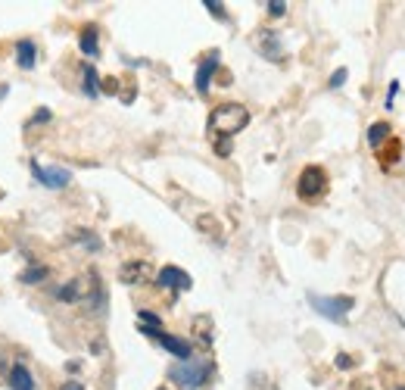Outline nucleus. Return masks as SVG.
I'll use <instances>...</instances> for the list:
<instances>
[{"label":"nucleus","mask_w":405,"mask_h":390,"mask_svg":"<svg viewBox=\"0 0 405 390\" xmlns=\"http://www.w3.org/2000/svg\"><path fill=\"white\" fill-rule=\"evenodd\" d=\"M246 125H249V109L240 104H222L209 113L206 131H209V138L215 140L218 156H231V138L240 135Z\"/></svg>","instance_id":"f257e3e1"},{"label":"nucleus","mask_w":405,"mask_h":390,"mask_svg":"<svg viewBox=\"0 0 405 390\" xmlns=\"http://www.w3.org/2000/svg\"><path fill=\"white\" fill-rule=\"evenodd\" d=\"M212 374H215V365H212V359H206V356H190L187 362H175L169 369V378L181 390L206 387L209 381H212Z\"/></svg>","instance_id":"f03ea898"},{"label":"nucleus","mask_w":405,"mask_h":390,"mask_svg":"<svg viewBox=\"0 0 405 390\" xmlns=\"http://www.w3.org/2000/svg\"><path fill=\"white\" fill-rule=\"evenodd\" d=\"M296 194H300V200H321L327 194V172L321 166H306L300 172V182H296Z\"/></svg>","instance_id":"7ed1b4c3"},{"label":"nucleus","mask_w":405,"mask_h":390,"mask_svg":"<svg viewBox=\"0 0 405 390\" xmlns=\"http://www.w3.org/2000/svg\"><path fill=\"white\" fill-rule=\"evenodd\" d=\"M309 303H312V309L321 312L331 322H343L349 316V309L355 306L353 296H318V294H309Z\"/></svg>","instance_id":"20e7f679"},{"label":"nucleus","mask_w":405,"mask_h":390,"mask_svg":"<svg viewBox=\"0 0 405 390\" xmlns=\"http://www.w3.org/2000/svg\"><path fill=\"white\" fill-rule=\"evenodd\" d=\"M140 331L147 334V338H156L159 340V347L166 350V353H171L178 359V362H187V359L193 356V347H190V340H184V338H175V334H166L162 328H140Z\"/></svg>","instance_id":"39448f33"},{"label":"nucleus","mask_w":405,"mask_h":390,"mask_svg":"<svg viewBox=\"0 0 405 390\" xmlns=\"http://www.w3.org/2000/svg\"><path fill=\"white\" fill-rule=\"evenodd\" d=\"M31 175H35L38 184L50 187V191H62L72 182V172L62 169V166H38V160H31Z\"/></svg>","instance_id":"423d86ee"},{"label":"nucleus","mask_w":405,"mask_h":390,"mask_svg":"<svg viewBox=\"0 0 405 390\" xmlns=\"http://www.w3.org/2000/svg\"><path fill=\"white\" fill-rule=\"evenodd\" d=\"M156 284L178 294V291H190L193 278L187 275L184 269H178V265H166V269H159V275H156Z\"/></svg>","instance_id":"0eeeda50"},{"label":"nucleus","mask_w":405,"mask_h":390,"mask_svg":"<svg viewBox=\"0 0 405 390\" xmlns=\"http://www.w3.org/2000/svg\"><path fill=\"white\" fill-rule=\"evenodd\" d=\"M218 50H212L206 60L200 62V69H197V78H193V84H197V94H209V84H212V75L218 72Z\"/></svg>","instance_id":"6e6552de"},{"label":"nucleus","mask_w":405,"mask_h":390,"mask_svg":"<svg viewBox=\"0 0 405 390\" xmlns=\"http://www.w3.org/2000/svg\"><path fill=\"white\" fill-rule=\"evenodd\" d=\"M6 384H10V390H35V374L28 372L25 362H13L6 372Z\"/></svg>","instance_id":"1a4fd4ad"},{"label":"nucleus","mask_w":405,"mask_h":390,"mask_svg":"<svg viewBox=\"0 0 405 390\" xmlns=\"http://www.w3.org/2000/svg\"><path fill=\"white\" fill-rule=\"evenodd\" d=\"M16 66L31 72V69L38 66V44L31 41V38H22V41H16Z\"/></svg>","instance_id":"9d476101"},{"label":"nucleus","mask_w":405,"mask_h":390,"mask_svg":"<svg viewBox=\"0 0 405 390\" xmlns=\"http://www.w3.org/2000/svg\"><path fill=\"white\" fill-rule=\"evenodd\" d=\"M53 296L62 303H78V300H88V291H84V278H72L69 284H62L53 291Z\"/></svg>","instance_id":"9b49d317"},{"label":"nucleus","mask_w":405,"mask_h":390,"mask_svg":"<svg viewBox=\"0 0 405 390\" xmlns=\"http://www.w3.org/2000/svg\"><path fill=\"white\" fill-rule=\"evenodd\" d=\"M147 275H150V265H147L144 260L140 262H125L119 278L125 281V284H140V281H147Z\"/></svg>","instance_id":"f8f14e48"},{"label":"nucleus","mask_w":405,"mask_h":390,"mask_svg":"<svg viewBox=\"0 0 405 390\" xmlns=\"http://www.w3.org/2000/svg\"><path fill=\"white\" fill-rule=\"evenodd\" d=\"M259 47H262V57L265 60H284V50H280V35L278 31H262V41H259Z\"/></svg>","instance_id":"ddd939ff"},{"label":"nucleus","mask_w":405,"mask_h":390,"mask_svg":"<svg viewBox=\"0 0 405 390\" xmlns=\"http://www.w3.org/2000/svg\"><path fill=\"white\" fill-rule=\"evenodd\" d=\"M78 47H81L84 57H97L100 53V35H97V26H88L78 38Z\"/></svg>","instance_id":"4468645a"},{"label":"nucleus","mask_w":405,"mask_h":390,"mask_svg":"<svg viewBox=\"0 0 405 390\" xmlns=\"http://www.w3.org/2000/svg\"><path fill=\"white\" fill-rule=\"evenodd\" d=\"M393 138V128H389V122H374L368 128V144L374 147V150H380V144L384 140Z\"/></svg>","instance_id":"2eb2a0df"},{"label":"nucleus","mask_w":405,"mask_h":390,"mask_svg":"<svg viewBox=\"0 0 405 390\" xmlns=\"http://www.w3.org/2000/svg\"><path fill=\"white\" fill-rule=\"evenodd\" d=\"M81 91L88 94V97H100V78H97V69L93 66H84V84H81Z\"/></svg>","instance_id":"dca6fc26"},{"label":"nucleus","mask_w":405,"mask_h":390,"mask_svg":"<svg viewBox=\"0 0 405 390\" xmlns=\"http://www.w3.org/2000/svg\"><path fill=\"white\" fill-rule=\"evenodd\" d=\"M399 153H402V144L396 138H389V147H387V150H380V166L389 169L393 162H399Z\"/></svg>","instance_id":"f3484780"},{"label":"nucleus","mask_w":405,"mask_h":390,"mask_svg":"<svg viewBox=\"0 0 405 390\" xmlns=\"http://www.w3.org/2000/svg\"><path fill=\"white\" fill-rule=\"evenodd\" d=\"M72 240H78V244H81V247H88L91 253H97V250L103 247V244H100V238H97V234H93V231H84V228L72 231Z\"/></svg>","instance_id":"a211bd4d"},{"label":"nucleus","mask_w":405,"mask_h":390,"mask_svg":"<svg viewBox=\"0 0 405 390\" xmlns=\"http://www.w3.org/2000/svg\"><path fill=\"white\" fill-rule=\"evenodd\" d=\"M41 278H47V269H41V265H31V269L22 272V281H25V284H38Z\"/></svg>","instance_id":"6ab92c4d"},{"label":"nucleus","mask_w":405,"mask_h":390,"mask_svg":"<svg viewBox=\"0 0 405 390\" xmlns=\"http://www.w3.org/2000/svg\"><path fill=\"white\" fill-rule=\"evenodd\" d=\"M202 6H206V10L212 13L215 19H228V13H224V6L218 4V0H206V4H202Z\"/></svg>","instance_id":"aec40b11"},{"label":"nucleus","mask_w":405,"mask_h":390,"mask_svg":"<svg viewBox=\"0 0 405 390\" xmlns=\"http://www.w3.org/2000/svg\"><path fill=\"white\" fill-rule=\"evenodd\" d=\"M346 75H349V72H346V69H337V72H333V75H331V82H327V84H331V88H333V91H337V88H343V82H346Z\"/></svg>","instance_id":"412c9836"},{"label":"nucleus","mask_w":405,"mask_h":390,"mask_svg":"<svg viewBox=\"0 0 405 390\" xmlns=\"http://www.w3.org/2000/svg\"><path fill=\"white\" fill-rule=\"evenodd\" d=\"M268 13H271V16H284V13H287V4H284V0H271V4H268Z\"/></svg>","instance_id":"4be33fe9"},{"label":"nucleus","mask_w":405,"mask_h":390,"mask_svg":"<svg viewBox=\"0 0 405 390\" xmlns=\"http://www.w3.org/2000/svg\"><path fill=\"white\" fill-rule=\"evenodd\" d=\"M396 94H399V82H393V84H389V94H387V109H393Z\"/></svg>","instance_id":"5701e85b"},{"label":"nucleus","mask_w":405,"mask_h":390,"mask_svg":"<svg viewBox=\"0 0 405 390\" xmlns=\"http://www.w3.org/2000/svg\"><path fill=\"white\" fill-rule=\"evenodd\" d=\"M62 390H84V384H81V381H66Z\"/></svg>","instance_id":"b1692460"},{"label":"nucleus","mask_w":405,"mask_h":390,"mask_svg":"<svg viewBox=\"0 0 405 390\" xmlns=\"http://www.w3.org/2000/svg\"><path fill=\"white\" fill-rule=\"evenodd\" d=\"M337 365H340V369H346V365H353V359H346V353H340V359H337Z\"/></svg>","instance_id":"393cba45"},{"label":"nucleus","mask_w":405,"mask_h":390,"mask_svg":"<svg viewBox=\"0 0 405 390\" xmlns=\"http://www.w3.org/2000/svg\"><path fill=\"white\" fill-rule=\"evenodd\" d=\"M47 119H50V113H47V109H41V113H38L31 122H47Z\"/></svg>","instance_id":"a878e982"},{"label":"nucleus","mask_w":405,"mask_h":390,"mask_svg":"<svg viewBox=\"0 0 405 390\" xmlns=\"http://www.w3.org/2000/svg\"><path fill=\"white\" fill-rule=\"evenodd\" d=\"M159 390H166V387H159Z\"/></svg>","instance_id":"bb28decb"},{"label":"nucleus","mask_w":405,"mask_h":390,"mask_svg":"<svg viewBox=\"0 0 405 390\" xmlns=\"http://www.w3.org/2000/svg\"><path fill=\"white\" fill-rule=\"evenodd\" d=\"M399 390H405V387H399Z\"/></svg>","instance_id":"cd10ccee"}]
</instances>
